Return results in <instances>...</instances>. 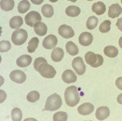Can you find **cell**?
<instances>
[{
	"label": "cell",
	"mask_w": 122,
	"mask_h": 121,
	"mask_svg": "<svg viewBox=\"0 0 122 121\" xmlns=\"http://www.w3.org/2000/svg\"><path fill=\"white\" fill-rule=\"evenodd\" d=\"M64 95L66 104L70 107L75 106L80 101V95L77 88L75 86L67 87L65 91Z\"/></svg>",
	"instance_id": "6da1fadb"
},
{
	"label": "cell",
	"mask_w": 122,
	"mask_h": 121,
	"mask_svg": "<svg viewBox=\"0 0 122 121\" xmlns=\"http://www.w3.org/2000/svg\"><path fill=\"white\" fill-rule=\"evenodd\" d=\"M62 101L60 96L57 93L51 95L48 97L45 103V108L43 111H55L61 108Z\"/></svg>",
	"instance_id": "7a4b0ae2"
},
{
	"label": "cell",
	"mask_w": 122,
	"mask_h": 121,
	"mask_svg": "<svg viewBox=\"0 0 122 121\" xmlns=\"http://www.w3.org/2000/svg\"><path fill=\"white\" fill-rule=\"evenodd\" d=\"M85 59L88 65L94 68H97L101 66L104 61L102 55L95 54L91 51L88 52L85 54Z\"/></svg>",
	"instance_id": "3957f363"
},
{
	"label": "cell",
	"mask_w": 122,
	"mask_h": 121,
	"mask_svg": "<svg viewBox=\"0 0 122 121\" xmlns=\"http://www.w3.org/2000/svg\"><path fill=\"white\" fill-rule=\"evenodd\" d=\"M28 37V33L25 30L18 29L13 32L11 35V41L13 44L20 46L26 42Z\"/></svg>",
	"instance_id": "277c9868"
},
{
	"label": "cell",
	"mask_w": 122,
	"mask_h": 121,
	"mask_svg": "<svg viewBox=\"0 0 122 121\" xmlns=\"http://www.w3.org/2000/svg\"><path fill=\"white\" fill-rule=\"evenodd\" d=\"M36 71L39 72L42 76L47 79L53 78L56 74L55 68L49 65L47 62L41 64Z\"/></svg>",
	"instance_id": "5b68a950"
},
{
	"label": "cell",
	"mask_w": 122,
	"mask_h": 121,
	"mask_svg": "<svg viewBox=\"0 0 122 121\" xmlns=\"http://www.w3.org/2000/svg\"><path fill=\"white\" fill-rule=\"evenodd\" d=\"M41 20V16L37 11H30L25 17L26 24L30 27H33L36 23L40 22Z\"/></svg>",
	"instance_id": "8992f818"
},
{
	"label": "cell",
	"mask_w": 122,
	"mask_h": 121,
	"mask_svg": "<svg viewBox=\"0 0 122 121\" xmlns=\"http://www.w3.org/2000/svg\"><path fill=\"white\" fill-rule=\"evenodd\" d=\"M72 66L73 69L79 76L83 75L86 71V67L84 63L83 60L80 57L75 58L73 60Z\"/></svg>",
	"instance_id": "52a82bcc"
},
{
	"label": "cell",
	"mask_w": 122,
	"mask_h": 121,
	"mask_svg": "<svg viewBox=\"0 0 122 121\" xmlns=\"http://www.w3.org/2000/svg\"><path fill=\"white\" fill-rule=\"evenodd\" d=\"M10 78L11 81L17 84H22L26 80V75L20 70H14L10 74Z\"/></svg>",
	"instance_id": "ba28073f"
},
{
	"label": "cell",
	"mask_w": 122,
	"mask_h": 121,
	"mask_svg": "<svg viewBox=\"0 0 122 121\" xmlns=\"http://www.w3.org/2000/svg\"><path fill=\"white\" fill-rule=\"evenodd\" d=\"M58 33L62 37L65 39L71 38L75 35L74 30L71 26L63 24L58 29Z\"/></svg>",
	"instance_id": "9c48e42d"
},
{
	"label": "cell",
	"mask_w": 122,
	"mask_h": 121,
	"mask_svg": "<svg viewBox=\"0 0 122 121\" xmlns=\"http://www.w3.org/2000/svg\"><path fill=\"white\" fill-rule=\"evenodd\" d=\"M58 39L56 36L53 34H50L44 39L42 44L45 49L51 50L56 47Z\"/></svg>",
	"instance_id": "30bf717a"
},
{
	"label": "cell",
	"mask_w": 122,
	"mask_h": 121,
	"mask_svg": "<svg viewBox=\"0 0 122 121\" xmlns=\"http://www.w3.org/2000/svg\"><path fill=\"white\" fill-rule=\"evenodd\" d=\"M93 40L92 35L89 32H83L81 33L79 37V42L83 46H88L92 44Z\"/></svg>",
	"instance_id": "8fae6325"
},
{
	"label": "cell",
	"mask_w": 122,
	"mask_h": 121,
	"mask_svg": "<svg viewBox=\"0 0 122 121\" xmlns=\"http://www.w3.org/2000/svg\"><path fill=\"white\" fill-rule=\"evenodd\" d=\"M94 109L93 105L89 102L84 103L80 106L77 108L78 113L81 115L86 116L92 113Z\"/></svg>",
	"instance_id": "7c38bea8"
},
{
	"label": "cell",
	"mask_w": 122,
	"mask_h": 121,
	"mask_svg": "<svg viewBox=\"0 0 122 121\" xmlns=\"http://www.w3.org/2000/svg\"><path fill=\"white\" fill-rule=\"evenodd\" d=\"M62 79L64 82L67 84H71L76 82L77 81V76L72 71L67 70L62 74Z\"/></svg>",
	"instance_id": "4fadbf2b"
},
{
	"label": "cell",
	"mask_w": 122,
	"mask_h": 121,
	"mask_svg": "<svg viewBox=\"0 0 122 121\" xmlns=\"http://www.w3.org/2000/svg\"><path fill=\"white\" fill-rule=\"evenodd\" d=\"M110 115V110L108 107L103 106L98 108L96 111L95 116L100 121L104 120Z\"/></svg>",
	"instance_id": "5bb4252c"
},
{
	"label": "cell",
	"mask_w": 122,
	"mask_h": 121,
	"mask_svg": "<svg viewBox=\"0 0 122 121\" xmlns=\"http://www.w3.org/2000/svg\"><path fill=\"white\" fill-rule=\"evenodd\" d=\"M122 12V8L121 6L117 3H115L109 7L108 15L109 17L114 19L119 17Z\"/></svg>",
	"instance_id": "9a60e30c"
},
{
	"label": "cell",
	"mask_w": 122,
	"mask_h": 121,
	"mask_svg": "<svg viewBox=\"0 0 122 121\" xmlns=\"http://www.w3.org/2000/svg\"><path fill=\"white\" fill-rule=\"evenodd\" d=\"M32 61V58L30 55H24L20 56L16 61L17 66L21 68L29 66Z\"/></svg>",
	"instance_id": "2e32d148"
},
{
	"label": "cell",
	"mask_w": 122,
	"mask_h": 121,
	"mask_svg": "<svg viewBox=\"0 0 122 121\" xmlns=\"http://www.w3.org/2000/svg\"><path fill=\"white\" fill-rule=\"evenodd\" d=\"M64 56V52L61 48H55L52 50L51 57L52 60L55 62H59L62 60Z\"/></svg>",
	"instance_id": "e0dca14e"
},
{
	"label": "cell",
	"mask_w": 122,
	"mask_h": 121,
	"mask_svg": "<svg viewBox=\"0 0 122 121\" xmlns=\"http://www.w3.org/2000/svg\"><path fill=\"white\" fill-rule=\"evenodd\" d=\"M92 11L98 16L103 14L106 11V5L102 1L94 3L92 6Z\"/></svg>",
	"instance_id": "ac0fdd59"
},
{
	"label": "cell",
	"mask_w": 122,
	"mask_h": 121,
	"mask_svg": "<svg viewBox=\"0 0 122 121\" xmlns=\"http://www.w3.org/2000/svg\"><path fill=\"white\" fill-rule=\"evenodd\" d=\"M34 30L39 36H43L47 33V27L44 23L39 22L34 25Z\"/></svg>",
	"instance_id": "d6986e66"
},
{
	"label": "cell",
	"mask_w": 122,
	"mask_h": 121,
	"mask_svg": "<svg viewBox=\"0 0 122 121\" xmlns=\"http://www.w3.org/2000/svg\"><path fill=\"white\" fill-rule=\"evenodd\" d=\"M23 23L22 17L20 16H14L10 20L9 26L10 28L13 29H18Z\"/></svg>",
	"instance_id": "ffe728a7"
},
{
	"label": "cell",
	"mask_w": 122,
	"mask_h": 121,
	"mask_svg": "<svg viewBox=\"0 0 122 121\" xmlns=\"http://www.w3.org/2000/svg\"><path fill=\"white\" fill-rule=\"evenodd\" d=\"M80 8L76 6H68L66 9V13L69 17H76L81 13Z\"/></svg>",
	"instance_id": "44dd1931"
},
{
	"label": "cell",
	"mask_w": 122,
	"mask_h": 121,
	"mask_svg": "<svg viewBox=\"0 0 122 121\" xmlns=\"http://www.w3.org/2000/svg\"><path fill=\"white\" fill-rule=\"evenodd\" d=\"M103 51L106 56L111 58L116 57L118 54V51L117 48L112 45L106 46L104 49Z\"/></svg>",
	"instance_id": "7402d4cb"
},
{
	"label": "cell",
	"mask_w": 122,
	"mask_h": 121,
	"mask_svg": "<svg viewBox=\"0 0 122 121\" xmlns=\"http://www.w3.org/2000/svg\"><path fill=\"white\" fill-rule=\"evenodd\" d=\"M15 5L13 0H1L0 6L1 9L5 11H10L12 10Z\"/></svg>",
	"instance_id": "603a6c76"
},
{
	"label": "cell",
	"mask_w": 122,
	"mask_h": 121,
	"mask_svg": "<svg viewBox=\"0 0 122 121\" xmlns=\"http://www.w3.org/2000/svg\"><path fill=\"white\" fill-rule=\"evenodd\" d=\"M66 49L67 52L72 56L77 55L79 53V49L77 45H76L72 41L68 42L66 45Z\"/></svg>",
	"instance_id": "cb8c5ba5"
},
{
	"label": "cell",
	"mask_w": 122,
	"mask_h": 121,
	"mask_svg": "<svg viewBox=\"0 0 122 121\" xmlns=\"http://www.w3.org/2000/svg\"><path fill=\"white\" fill-rule=\"evenodd\" d=\"M30 6V4L28 0H22L18 4L17 6L18 11L21 14H24L29 10Z\"/></svg>",
	"instance_id": "d4e9b609"
},
{
	"label": "cell",
	"mask_w": 122,
	"mask_h": 121,
	"mask_svg": "<svg viewBox=\"0 0 122 121\" xmlns=\"http://www.w3.org/2000/svg\"><path fill=\"white\" fill-rule=\"evenodd\" d=\"M41 11L44 17L47 18H50L54 13L53 7L49 4H45L42 6Z\"/></svg>",
	"instance_id": "484cf974"
},
{
	"label": "cell",
	"mask_w": 122,
	"mask_h": 121,
	"mask_svg": "<svg viewBox=\"0 0 122 121\" xmlns=\"http://www.w3.org/2000/svg\"><path fill=\"white\" fill-rule=\"evenodd\" d=\"M39 39L37 37H33L28 42L27 47L28 52L33 53L37 49L39 44Z\"/></svg>",
	"instance_id": "4316f807"
},
{
	"label": "cell",
	"mask_w": 122,
	"mask_h": 121,
	"mask_svg": "<svg viewBox=\"0 0 122 121\" xmlns=\"http://www.w3.org/2000/svg\"><path fill=\"white\" fill-rule=\"evenodd\" d=\"M98 22V20L97 17L91 16L88 18L86 22V27L88 29L92 30L96 28Z\"/></svg>",
	"instance_id": "83f0119b"
},
{
	"label": "cell",
	"mask_w": 122,
	"mask_h": 121,
	"mask_svg": "<svg viewBox=\"0 0 122 121\" xmlns=\"http://www.w3.org/2000/svg\"><path fill=\"white\" fill-rule=\"evenodd\" d=\"M11 117L13 121H21L22 117V112L18 108H13L11 111Z\"/></svg>",
	"instance_id": "f1b7e54d"
},
{
	"label": "cell",
	"mask_w": 122,
	"mask_h": 121,
	"mask_svg": "<svg viewBox=\"0 0 122 121\" xmlns=\"http://www.w3.org/2000/svg\"><path fill=\"white\" fill-rule=\"evenodd\" d=\"M40 98V94L39 92L33 91L30 92L27 96V99L28 101L34 103L38 101Z\"/></svg>",
	"instance_id": "f546056e"
},
{
	"label": "cell",
	"mask_w": 122,
	"mask_h": 121,
	"mask_svg": "<svg viewBox=\"0 0 122 121\" xmlns=\"http://www.w3.org/2000/svg\"><path fill=\"white\" fill-rule=\"evenodd\" d=\"M111 22L108 20H106L102 22L99 26L100 32L106 33L108 32L111 29Z\"/></svg>",
	"instance_id": "4dcf8cb0"
},
{
	"label": "cell",
	"mask_w": 122,
	"mask_h": 121,
	"mask_svg": "<svg viewBox=\"0 0 122 121\" xmlns=\"http://www.w3.org/2000/svg\"><path fill=\"white\" fill-rule=\"evenodd\" d=\"M53 120L54 121H66L68 118L66 113L63 111H59L53 115Z\"/></svg>",
	"instance_id": "1f68e13d"
},
{
	"label": "cell",
	"mask_w": 122,
	"mask_h": 121,
	"mask_svg": "<svg viewBox=\"0 0 122 121\" xmlns=\"http://www.w3.org/2000/svg\"><path fill=\"white\" fill-rule=\"evenodd\" d=\"M11 48V44L8 41L3 40L0 42V52L4 53L8 52Z\"/></svg>",
	"instance_id": "d6a6232c"
},
{
	"label": "cell",
	"mask_w": 122,
	"mask_h": 121,
	"mask_svg": "<svg viewBox=\"0 0 122 121\" xmlns=\"http://www.w3.org/2000/svg\"><path fill=\"white\" fill-rule=\"evenodd\" d=\"M47 61L45 59V58H42V57H39L35 59V60L34 62L33 63V66H34V69L37 71L38 69V68L39 66L42 64V63H44L45 62H47Z\"/></svg>",
	"instance_id": "836d02e7"
},
{
	"label": "cell",
	"mask_w": 122,
	"mask_h": 121,
	"mask_svg": "<svg viewBox=\"0 0 122 121\" xmlns=\"http://www.w3.org/2000/svg\"><path fill=\"white\" fill-rule=\"evenodd\" d=\"M115 83L117 88L122 91V77H118L117 78Z\"/></svg>",
	"instance_id": "e575fe53"
},
{
	"label": "cell",
	"mask_w": 122,
	"mask_h": 121,
	"mask_svg": "<svg viewBox=\"0 0 122 121\" xmlns=\"http://www.w3.org/2000/svg\"><path fill=\"white\" fill-rule=\"evenodd\" d=\"M116 25L118 29L122 32V18H120L117 19Z\"/></svg>",
	"instance_id": "d590c367"
},
{
	"label": "cell",
	"mask_w": 122,
	"mask_h": 121,
	"mask_svg": "<svg viewBox=\"0 0 122 121\" xmlns=\"http://www.w3.org/2000/svg\"><path fill=\"white\" fill-rule=\"evenodd\" d=\"M33 4L39 5L41 4L44 1V0H30Z\"/></svg>",
	"instance_id": "8d00e7d4"
},
{
	"label": "cell",
	"mask_w": 122,
	"mask_h": 121,
	"mask_svg": "<svg viewBox=\"0 0 122 121\" xmlns=\"http://www.w3.org/2000/svg\"><path fill=\"white\" fill-rule=\"evenodd\" d=\"M117 100L119 104L122 105V93L120 94L119 96H118Z\"/></svg>",
	"instance_id": "74e56055"
},
{
	"label": "cell",
	"mask_w": 122,
	"mask_h": 121,
	"mask_svg": "<svg viewBox=\"0 0 122 121\" xmlns=\"http://www.w3.org/2000/svg\"><path fill=\"white\" fill-rule=\"evenodd\" d=\"M118 44H119V46L120 47V48L122 49V37H121L119 39Z\"/></svg>",
	"instance_id": "f35d334b"
},
{
	"label": "cell",
	"mask_w": 122,
	"mask_h": 121,
	"mask_svg": "<svg viewBox=\"0 0 122 121\" xmlns=\"http://www.w3.org/2000/svg\"><path fill=\"white\" fill-rule=\"evenodd\" d=\"M49 0L50 1V2H51L55 3V2H56L58 1V0Z\"/></svg>",
	"instance_id": "ab89813d"
},
{
	"label": "cell",
	"mask_w": 122,
	"mask_h": 121,
	"mask_svg": "<svg viewBox=\"0 0 122 121\" xmlns=\"http://www.w3.org/2000/svg\"><path fill=\"white\" fill-rule=\"evenodd\" d=\"M67 0L71 1L72 2H76L77 0Z\"/></svg>",
	"instance_id": "60d3db41"
},
{
	"label": "cell",
	"mask_w": 122,
	"mask_h": 121,
	"mask_svg": "<svg viewBox=\"0 0 122 121\" xmlns=\"http://www.w3.org/2000/svg\"><path fill=\"white\" fill-rule=\"evenodd\" d=\"M88 1H92V0H87Z\"/></svg>",
	"instance_id": "b9f144b4"
},
{
	"label": "cell",
	"mask_w": 122,
	"mask_h": 121,
	"mask_svg": "<svg viewBox=\"0 0 122 121\" xmlns=\"http://www.w3.org/2000/svg\"><path fill=\"white\" fill-rule=\"evenodd\" d=\"M121 3H122V0H121Z\"/></svg>",
	"instance_id": "7bdbcfd3"
}]
</instances>
